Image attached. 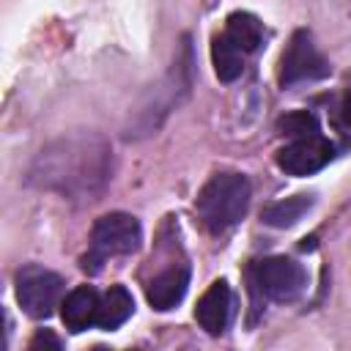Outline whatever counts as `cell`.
Here are the masks:
<instances>
[{
  "mask_svg": "<svg viewBox=\"0 0 351 351\" xmlns=\"http://www.w3.org/2000/svg\"><path fill=\"white\" fill-rule=\"evenodd\" d=\"M112 178V148L99 132H69L47 143L30 170L27 184L66 200H96Z\"/></svg>",
  "mask_w": 351,
  "mask_h": 351,
  "instance_id": "obj_1",
  "label": "cell"
},
{
  "mask_svg": "<svg viewBox=\"0 0 351 351\" xmlns=\"http://www.w3.org/2000/svg\"><path fill=\"white\" fill-rule=\"evenodd\" d=\"M192 82H195V58H192L189 36H184L167 74L156 85H151L145 90V96L140 99V104L132 110L123 137L126 140H140V137L154 134L165 123V118L186 101V96L192 90Z\"/></svg>",
  "mask_w": 351,
  "mask_h": 351,
  "instance_id": "obj_2",
  "label": "cell"
},
{
  "mask_svg": "<svg viewBox=\"0 0 351 351\" xmlns=\"http://www.w3.org/2000/svg\"><path fill=\"white\" fill-rule=\"evenodd\" d=\"M250 181L241 173H217L206 181V186L197 192L195 211L197 219L211 233H225L233 228L250 208Z\"/></svg>",
  "mask_w": 351,
  "mask_h": 351,
  "instance_id": "obj_3",
  "label": "cell"
},
{
  "mask_svg": "<svg viewBox=\"0 0 351 351\" xmlns=\"http://www.w3.org/2000/svg\"><path fill=\"white\" fill-rule=\"evenodd\" d=\"M143 241V228L137 217L126 211H110L96 219L90 233V252L82 258V269L99 271L101 261L115 255H132Z\"/></svg>",
  "mask_w": 351,
  "mask_h": 351,
  "instance_id": "obj_4",
  "label": "cell"
},
{
  "mask_svg": "<svg viewBox=\"0 0 351 351\" xmlns=\"http://www.w3.org/2000/svg\"><path fill=\"white\" fill-rule=\"evenodd\" d=\"M252 277H255V288L271 302H293L307 288L304 266L285 255H271L258 261Z\"/></svg>",
  "mask_w": 351,
  "mask_h": 351,
  "instance_id": "obj_5",
  "label": "cell"
},
{
  "mask_svg": "<svg viewBox=\"0 0 351 351\" xmlns=\"http://www.w3.org/2000/svg\"><path fill=\"white\" fill-rule=\"evenodd\" d=\"M332 66L329 60L318 52L310 30H296L280 58V85H299V82H313L329 77Z\"/></svg>",
  "mask_w": 351,
  "mask_h": 351,
  "instance_id": "obj_6",
  "label": "cell"
},
{
  "mask_svg": "<svg viewBox=\"0 0 351 351\" xmlns=\"http://www.w3.org/2000/svg\"><path fill=\"white\" fill-rule=\"evenodd\" d=\"M63 293L60 274L44 269V266H25L16 271V302L30 318H47L58 307Z\"/></svg>",
  "mask_w": 351,
  "mask_h": 351,
  "instance_id": "obj_7",
  "label": "cell"
},
{
  "mask_svg": "<svg viewBox=\"0 0 351 351\" xmlns=\"http://www.w3.org/2000/svg\"><path fill=\"white\" fill-rule=\"evenodd\" d=\"M332 156H335V145L324 134H307L282 145L277 151V165L288 176H313L321 167H326Z\"/></svg>",
  "mask_w": 351,
  "mask_h": 351,
  "instance_id": "obj_8",
  "label": "cell"
},
{
  "mask_svg": "<svg viewBox=\"0 0 351 351\" xmlns=\"http://www.w3.org/2000/svg\"><path fill=\"white\" fill-rule=\"evenodd\" d=\"M230 313H233V293H230V285L225 280H214L203 296L197 299V307H195V321L200 324V329L206 335H222L230 324Z\"/></svg>",
  "mask_w": 351,
  "mask_h": 351,
  "instance_id": "obj_9",
  "label": "cell"
},
{
  "mask_svg": "<svg viewBox=\"0 0 351 351\" xmlns=\"http://www.w3.org/2000/svg\"><path fill=\"white\" fill-rule=\"evenodd\" d=\"M186 288H189V266L184 261L170 263L145 285V299L154 310L165 313V310H173L186 296Z\"/></svg>",
  "mask_w": 351,
  "mask_h": 351,
  "instance_id": "obj_10",
  "label": "cell"
},
{
  "mask_svg": "<svg viewBox=\"0 0 351 351\" xmlns=\"http://www.w3.org/2000/svg\"><path fill=\"white\" fill-rule=\"evenodd\" d=\"M99 293L90 285H77L60 304V318L66 324L69 332H85L88 326H96V315H99Z\"/></svg>",
  "mask_w": 351,
  "mask_h": 351,
  "instance_id": "obj_11",
  "label": "cell"
},
{
  "mask_svg": "<svg viewBox=\"0 0 351 351\" xmlns=\"http://www.w3.org/2000/svg\"><path fill=\"white\" fill-rule=\"evenodd\" d=\"M134 313V299L123 285H110V291L101 293L99 299V315L96 326L99 329H118L129 315Z\"/></svg>",
  "mask_w": 351,
  "mask_h": 351,
  "instance_id": "obj_12",
  "label": "cell"
},
{
  "mask_svg": "<svg viewBox=\"0 0 351 351\" xmlns=\"http://www.w3.org/2000/svg\"><path fill=\"white\" fill-rule=\"evenodd\" d=\"M244 55L255 52L263 44V22L250 11H233L222 30Z\"/></svg>",
  "mask_w": 351,
  "mask_h": 351,
  "instance_id": "obj_13",
  "label": "cell"
},
{
  "mask_svg": "<svg viewBox=\"0 0 351 351\" xmlns=\"http://www.w3.org/2000/svg\"><path fill=\"white\" fill-rule=\"evenodd\" d=\"M313 203H315V197L307 195V192L291 195V197H285V200L269 203V206L261 211V219H263L266 225H271V228H291V225H296V222L313 208Z\"/></svg>",
  "mask_w": 351,
  "mask_h": 351,
  "instance_id": "obj_14",
  "label": "cell"
},
{
  "mask_svg": "<svg viewBox=\"0 0 351 351\" xmlns=\"http://www.w3.org/2000/svg\"><path fill=\"white\" fill-rule=\"evenodd\" d=\"M244 52L225 36V33H219V36H214V41H211V60H214V71H217V77L222 80V82H233L236 77H241V71H244Z\"/></svg>",
  "mask_w": 351,
  "mask_h": 351,
  "instance_id": "obj_15",
  "label": "cell"
},
{
  "mask_svg": "<svg viewBox=\"0 0 351 351\" xmlns=\"http://www.w3.org/2000/svg\"><path fill=\"white\" fill-rule=\"evenodd\" d=\"M280 132L288 134V137H307V134H321L318 129V118L307 110H296V112H288L285 118H280Z\"/></svg>",
  "mask_w": 351,
  "mask_h": 351,
  "instance_id": "obj_16",
  "label": "cell"
},
{
  "mask_svg": "<svg viewBox=\"0 0 351 351\" xmlns=\"http://www.w3.org/2000/svg\"><path fill=\"white\" fill-rule=\"evenodd\" d=\"M340 121L351 129V88L343 93V101H340Z\"/></svg>",
  "mask_w": 351,
  "mask_h": 351,
  "instance_id": "obj_17",
  "label": "cell"
},
{
  "mask_svg": "<svg viewBox=\"0 0 351 351\" xmlns=\"http://www.w3.org/2000/svg\"><path fill=\"white\" fill-rule=\"evenodd\" d=\"M41 343H49V346H55V348L60 346V340H55L52 335H44V332H41V335H38V337L33 340V348H36V346H41Z\"/></svg>",
  "mask_w": 351,
  "mask_h": 351,
  "instance_id": "obj_18",
  "label": "cell"
}]
</instances>
